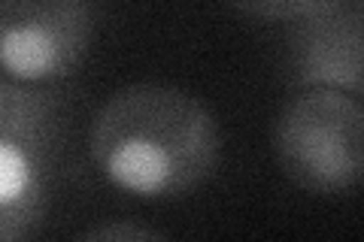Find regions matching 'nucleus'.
<instances>
[{"instance_id": "1", "label": "nucleus", "mask_w": 364, "mask_h": 242, "mask_svg": "<svg viewBox=\"0 0 364 242\" xmlns=\"http://www.w3.org/2000/svg\"><path fill=\"white\" fill-rule=\"evenodd\" d=\"M88 155L119 194L167 203L198 191L222 158L213 112L176 85L134 82L97 109Z\"/></svg>"}, {"instance_id": "2", "label": "nucleus", "mask_w": 364, "mask_h": 242, "mask_svg": "<svg viewBox=\"0 0 364 242\" xmlns=\"http://www.w3.org/2000/svg\"><path fill=\"white\" fill-rule=\"evenodd\" d=\"M273 155L310 197H346L364 172V109L358 97L304 88L273 121Z\"/></svg>"}, {"instance_id": "3", "label": "nucleus", "mask_w": 364, "mask_h": 242, "mask_svg": "<svg viewBox=\"0 0 364 242\" xmlns=\"http://www.w3.org/2000/svg\"><path fill=\"white\" fill-rule=\"evenodd\" d=\"M95 37L91 0H0V73L52 85L82 67Z\"/></svg>"}, {"instance_id": "4", "label": "nucleus", "mask_w": 364, "mask_h": 242, "mask_svg": "<svg viewBox=\"0 0 364 242\" xmlns=\"http://www.w3.org/2000/svg\"><path fill=\"white\" fill-rule=\"evenodd\" d=\"M289 76L298 88L361 94V4L343 0L294 21Z\"/></svg>"}, {"instance_id": "5", "label": "nucleus", "mask_w": 364, "mask_h": 242, "mask_svg": "<svg viewBox=\"0 0 364 242\" xmlns=\"http://www.w3.org/2000/svg\"><path fill=\"white\" fill-rule=\"evenodd\" d=\"M58 148L0 133V242L37 233L52 197Z\"/></svg>"}, {"instance_id": "6", "label": "nucleus", "mask_w": 364, "mask_h": 242, "mask_svg": "<svg viewBox=\"0 0 364 242\" xmlns=\"http://www.w3.org/2000/svg\"><path fill=\"white\" fill-rule=\"evenodd\" d=\"M228 9L258 21H298L343 0H222Z\"/></svg>"}, {"instance_id": "7", "label": "nucleus", "mask_w": 364, "mask_h": 242, "mask_svg": "<svg viewBox=\"0 0 364 242\" xmlns=\"http://www.w3.org/2000/svg\"><path fill=\"white\" fill-rule=\"evenodd\" d=\"M82 239H112V242H146V239H161V233L152 227H143V224H119V221H109V224H100V227H91L82 233Z\"/></svg>"}]
</instances>
